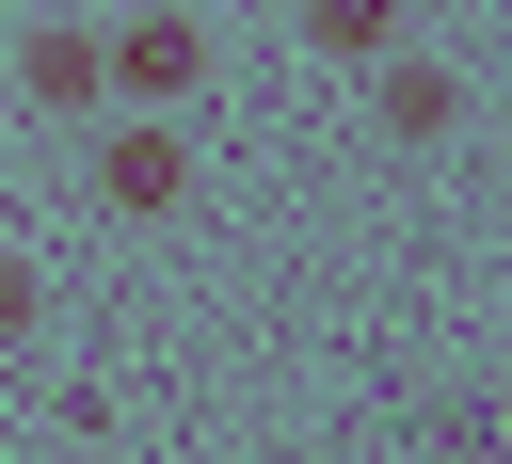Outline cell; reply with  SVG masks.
<instances>
[{
  "label": "cell",
  "mask_w": 512,
  "mask_h": 464,
  "mask_svg": "<svg viewBox=\"0 0 512 464\" xmlns=\"http://www.w3.org/2000/svg\"><path fill=\"white\" fill-rule=\"evenodd\" d=\"M448 112H464V96H448V80H432V64H400V80H384V128H416V144H432V128H448Z\"/></svg>",
  "instance_id": "5"
},
{
  "label": "cell",
  "mask_w": 512,
  "mask_h": 464,
  "mask_svg": "<svg viewBox=\"0 0 512 464\" xmlns=\"http://www.w3.org/2000/svg\"><path fill=\"white\" fill-rule=\"evenodd\" d=\"M96 64H112V96L176 112V96L208 80V32H192V16H112V32H96Z\"/></svg>",
  "instance_id": "1"
},
{
  "label": "cell",
  "mask_w": 512,
  "mask_h": 464,
  "mask_svg": "<svg viewBox=\"0 0 512 464\" xmlns=\"http://www.w3.org/2000/svg\"><path fill=\"white\" fill-rule=\"evenodd\" d=\"M16 80H32L48 112H80V96H112V64H96V32H32V48H16Z\"/></svg>",
  "instance_id": "3"
},
{
  "label": "cell",
  "mask_w": 512,
  "mask_h": 464,
  "mask_svg": "<svg viewBox=\"0 0 512 464\" xmlns=\"http://www.w3.org/2000/svg\"><path fill=\"white\" fill-rule=\"evenodd\" d=\"M176 192H192V144H176V128H112V144H96V208H112V224H160Z\"/></svg>",
  "instance_id": "2"
},
{
  "label": "cell",
  "mask_w": 512,
  "mask_h": 464,
  "mask_svg": "<svg viewBox=\"0 0 512 464\" xmlns=\"http://www.w3.org/2000/svg\"><path fill=\"white\" fill-rule=\"evenodd\" d=\"M304 48L320 64H384L400 48V0H304Z\"/></svg>",
  "instance_id": "4"
},
{
  "label": "cell",
  "mask_w": 512,
  "mask_h": 464,
  "mask_svg": "<svg viewBox=\"0 0 512 464\" xmlns=\"http://www.w3.org/2000/svg\"><path fill=\"white\" fill-rule=\"evenodd\" d=\"M32 320H48V288H32L16 256H0V336H32Z\"/></svg>",
  "instance_id": "6"
}]
</instances>
